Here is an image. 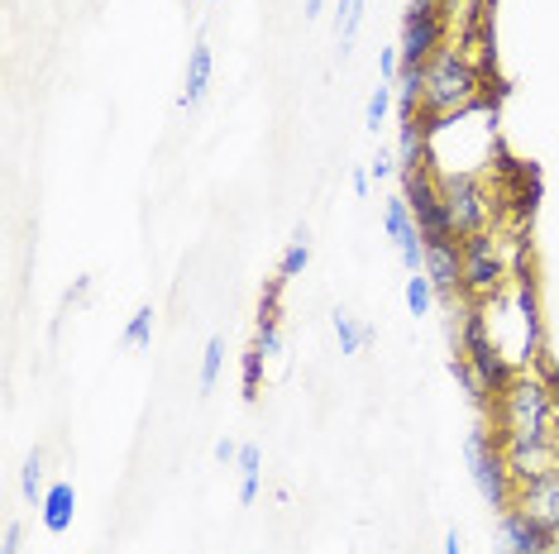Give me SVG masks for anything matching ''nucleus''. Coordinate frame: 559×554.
Masks as SVG:
<instances>
[{
	"label": "nucleus",
	"instance_id": "nucleus-20",
	"mask_svg": "<svg viewBox=\"0 0 559 554\" xmlns=\"http://www.w3.org/2000/svg\"><path fill=\"white\" fill-rule=\"evenodd\" d=\"M359 24H364V0H340V10H335V44H340V53H349Z\"/></svg>",
	"mask_w": 559,
	"mask_h": 554
},
{
	"label": "nucleus",
	"instance_id": "nucleus-2",
	"mask_svg": "<svg viewBox=\"0 0 559 554\" xmlns=\"http://www.w3.org/2000/svg\"><path fill=\"white\" fill-rule=\"evenodd\" d=\"M478 68L468 62L460 48H440L436 58L426 62V92H421V116L426 120H444L460 116L478 100Z\"/></svg>",
	"mask_w": 559,
	"mask_h": 554
},
{
	"label": "nucleus",
	"instance_id": "nucleus-23",
	"mask_svg": "<svg viewBox=\"0 0 559 554\" xmlns=\"http://www.w3.org/2000/svg\"><path fill=\"white\" fill-rule=\"evenodd\" d=\"M397 106V92H392V82H378L373 86V96H368V106H364V124L368 130H383V120H388V110Z\"/></svg>",
	"mask_w": 559,
	"mask_h": 554
},
{
	"label": "nucleus",
	"instance_id": "nucleus-10",
	"mask_svg": "<svg viewBox=\"0 0 559 554\" xmlns=\"http://www.w3.org/2000/svg\"><path fill=\"white\" fill-rule=\"evenodd\" d=\"M421 273L430 277V287H436V301H460V282H464V263H460V239H450V244H426V263Z\"/></svg>",
	"mask_w": 559,
	"mask_h": 554
},
{
	"label": "nucleus",
	"instance_id": "nucleus-33",
	"mask_svg": "<svg viewBox=\"0 0 559 554\" xmlns=\"http://www.w3.org/2000/svg\"><path fill=\"white\" fill-rule=\"evenodd\" d=\"M545 554H559V531L550 535V550H545Z\"/></svg>",
	"mask_w": 559,
	"mask_h": 554
},
{
	"label": "nucleus",
	"instance_id": "nucleus-9",
	"mask_svg": "<svg viewBox=\"0 0 559 554\" xmlns=\"http://www.w3.org/2000/svg\"><path fill=\"white\" fill-rule=\"evenodd\" d=\"M383 230H388L392 244H397L406 273H421V263H426V239H421V225H416V216H412V206H406L402 192L388 196V206H383Z\"/></svg>",
	"mask_w": 559,
	"mask_h": 554
},
{
	"label": "nucleus",
	"instance_id": "nucleus-18",
	"mask_svg": "<svg viewBox=\"0 0 559 554\" xmlns=\"http://www.w3.org/2000/svg\"><path fill=\"white\" fill-rule=\"evenodd\" d=\"M235 469H239V502L249 507V502L259 497V478H263V455H259V445H245V449H239V463H235Z\"/></svg>",
	"mask_w": 559,
	"mask_h": 554
},
{
	"label": "nucleus",
	"instance_id": "nucleus-15",
	"mask_svg": "<svg viewBox=\"0 0 559 554\" xmlns=\"http://www.w3.org/2000/svg\"><path fill=\"white\" fill-rule=\"evenodd\" d=\"M392 92H397V116H416L421 110V92H426V68H402Z\"/></svg>",
	"mask_w": 559,
	"mask_h": 554
},
{
	"label": "nucleus",
	"instance_id": "nucleus-27",
	"mask_svg": "<svg viewBox=\"0 0 559 554\" xmlns=\"http://www.w3.org/2000/svg\"><path fill=\"white\" fill-rule=\"evenodd\" d=\"M368 172H373L378 182H388V178H397V158H388V154H378L373 162H368Z\"/></svg>",
	"mask_w": 559,
	"mask_h": 554
},
{
	"label": "nucleus",
	"instance_id": "nucleus-17",
	"mask_svg": "<svg viewBox=\"0 0 559 554\" xmlns=\"http://www.w3.org/2000/svg\"><path fill=\"white\" fill-rule=\"evenodd\" d=\"M330 325H335V339H340V354H359V349L373 339V325H359L349 316V311H335L330 316Z\"/></svg>",
	"mask_w": 559,
	"mask_h": 554
},
{
	"label": "nucleus",
	"instance_id": "nucleus-21",
	"mask_svg": "<svg viewBox=\"0 0 559 554\" xmlns=\"http://www.w3.org/2000/svg\"><path fill=\"white\" fill-rule=\"evenodd\" d=\"M402 297H406V311H412L416 321L430 316V306H436V287H430V277H426V273H412V277H406Z\"/></svg>",
	"mask_w": 559,
	"mask_h": 554
},
{
	"label": "nucleus",
	"instance_id": "nucleus-30",
	"mask_svg": "<svg viewBox=\"0 0 559 554\" xmlns=\"http://www.w3.org/2000/svg\"><path fill=\"white\" fill-rule=\"evenodd\" d=\"M354 196H368V186H373V172H368V162H359V168H354Z\"/></svg>",
	"mask_w": 559,
	"mask_h": 554
},
{
	"label": "nucleus",
	"instance_id": "nucleus-26",
	"mask_svg": "<svg viewBox=\"0 0 559 554\" xmlns=\"http://www.w3.org/2000/svg\"><path fill=\"white\" fill-rule=\"evenodd\" d=\"M378 72H383V82H397V72H402V53H397V48H383V53H378Z\"/></svg>",
	"mask_w": 559,
	"mask_h": 554
},
{
	"label": "nucleus",
	"instance_id": "nucleus-16",
	"mask_svg": "<svg viewBox=\"0 0 559 554\" xmlns=\"http://www.w3.org/2000/svg\"><path fill=\"white\" fill-rule=\"evenodd\" d=\"M307 263H311V230H307V225H301V230L292 234V244L283 249V263H277V277H283V282H292V277H301V273H307Z\"/></svg>",
	"mask_w": 559,
	"mask_h": 554
},
{
	"label": "nucleus",
	"instance_id": "nucleus-25",
	"mask_svg": "<svg viewBox=\"0 0 559 554\" xmlns=\"http://www.w3.org/2000/svg\"><path fill=\"white\" fill-rule=\"evenodd\" d=\"M221 363H225V335H211L206 339V349H201V393H211L215 387V377H221Z\"/></svg>",
	"mask_w": 559,
	"mask_h": 554
},
{
	"label": "nucleus",
	"instance_id": "nucleus-19",
	"mask_svg": "<svg viewBox=\"0 0 559 554\" xmlns=\"http://www.w3.org/2000/svg\"><path fill=\"white\" fill-rule=\"evenodd\" d=\"M20 493H24V502H29V507H44L48 483H44V455H39V449L24 459V469H20Z\"/></svg>",
	"mask_w": 559,
	"mask_h": 554
},
{
	"label": "nucleus",
	"instance_id": "nucleus-5",
	"mask_svg": "<svg viewBox=\"0 0 559 554\" xmlns=\"http://www.w3.org/2000/svg\"><path fill=\"white\" fill-rule=\"evenodd\" d=\"M397 182H402V196H406V206H412L416 225H421L426 244H450V239H460L454 234V220H450V206H444V186L426 162L412 172H397Z\"/></svg>",
	"mask_w": 559,
	"mask_h": 554
},
{
	"label": "nucleus",
	"instance_id": "nucleus-8",
	"mask_svg": "<svg viewBox=\"0 0 559 554\" xmlns=\"http://www.w3.org/2000/svg\"><path fill=\"white\" fill-rule=\"evenodd\" d=\"M545 550H550V531H545L536 516H526L521 507L498 516V526H492V554H545Z\"/></svg>",
	"mask_w": 559,
	"mask_h": 554
},
{
	"label": "nucleus",
	"instance_id": "nucleus-31",
	"mask_svg": "<svg viewBox=\"0 0 559 554\" xmlns=\"http://www.w3.org/2000/svg\"><path fill=\"white\" fill-rule=\"evenodd\" d=\"M444 554H464V540H460V531H444Z\"/></svg>",
	"mask_w": 559,
	"mask_h": 554
},
{
	"label": "nucleus",
	"instance_id": "nucleus-11",
	"mask_svg": "<svg viewBox=\"0 0 559 554\" xmlns=\"http://www.w3.org/2000/svg\"><path fill=\"white\" fill-rule=\"evenodd\" d=\"M516 507L526 516H536L545 531H559V469L545 478H531V483H516Z\"/></svg>",
	"mask_w": 559,
	"mask_h": 554
},
{
	"label": "nucleus",
	"instance_id": "nucleus-4",
	"mask_svg": "<svg viewBox=\"0 0 559 554\" xmlns=\"http://www.w3.org/2000/svg\"><path fill=\"white\" fill-rule=\"evenodd\" d=\"M460 263H464V282L460 297L468 301H492L507 287V258H502V239L492 230L464 234L460 239Z\"/></svg>",
	"mask_w": 559,
	"mask_h": 554
},
{
	"label": "nucleus",
	"instance_id": "nucleus-12",
	"mask_svg": "<svg viewBox=\"0 0 559 554\" xmlns=\"http://www.w3.org/2000/svg\"><path fill=\"white\" fill-rule=\"evenodd\" d=\"M502 455H507V469H512L516 483H531V478H545L559 469L555 439L550 445H502Z\"/></svg>",
	"mask_w": 559,
	"mask_h": 554
},
{
	"label": "nucleus",
	"instance_id": "nucleus-3",
	"mask_svg": "<svg viewBox=\"0 0 559 554\" xmlns=\"http://www.w3.org/2000/svg\"><path fill=\"white\" fill-rule=\"evenodd\" d=\"M464 463H468V478H474L478 497L488 502L492 516L512 511L516 507V478L507 469V455H502V439L488 431V425H474L464 439Z\"/></svg>",
	"mask_w": 559,
	"mask_h": 554
},
{
	"label": "nucleus",
	"instance_id": "nucleus-28",
	"mask_svg": "<svg viewBox=\"0 0 559 554\" xmlns=\"http://www.w3.org/2000/svg\"><path fill=\"white\" fill-rule=\"evenodd\" d=\"M20 540H24L20 521H5V535H0V554H20Z\"/></svg>",
	"mask_w": 559,
	"mask_h": 554
},
{
	"label": "nucleus",
	"instance_id": "nucleus-22",
	"mask_svg": "<svg viewBox=\"0 0 559 554\" xmlns=\"http://www.w3.org/2000/svg\"><path fill=\"white\" fill-rule=\"evenodd\" d=\"M263 363H269V354H263L259 345H249V349H245V359H239V383H245V401H259Z\"/></svg>",
	"mask_w": 559,
	"mask_h": 554
},
{
	"label": "nucleus",
	"instance_id": "nucleus-1",
	"mask_svg": "<svg viewBox=\"0 0 559 554\" xmlns=\"http://www.w3.org/2000/svg\"><path fill=\"white\" fill-rule=\"evenodd\" d=\"M492 421H498L502 445H550L559 421V397L540 373H516L512 383L492 397Z\"/></svg>",
	"mask_w": 559,
	"mask_h": 554
},
{
	"label": "nucleus",
	"instance_id": "nucleus-6",
	"mask_svg": "<svg viewBox=\"0 0 559 554\" xmlns=\"http://www.w3.org/2000/svg\"><path fill=\"white\" fill-rule=\"evenodd\" d=\"M444 15H450V0H412L402 15V68H426L430 58L444 48Z\"/></svg>",
	"mask_w": 559,
	"mask_h": 554
},
{
	"label": "nucleus",
	"instance_id": "nucleus-29",
	"mask_svg": "<svg viewBox=\"0 0 559 554\" xmlns=\"http://www.w3.org/2000/svg\"><path fill=\"white\" fill-rule=\"evenodd\" d=\"M239 449H245V445H235V439H215V459H221L225 469H230V463H239Z\"/></svg>",
	"mask_w": 559,
	"mask_h": 554
},
{
	"label": "nucleus",
	"instance_id": "nucleus-7",
	"mask_svg": "<svg viewBox=\"0 0 559 554\" xmlns=\"http://www.w3.org/2000/svg\"><path fill=\"white\" fill-rule=\"evenodd\" d=\"M444 186V206H450V220H454V234H478L492 225V192L488 182L464 172V178H440Z\"/></svg>",
	"mask_w": 559,
	"mask_h": 554
},
{
	"label": "nucleus",
	"instance_id": "nucleus-24",
	"mask_svg": "<svg viewBox=\"0 0 559 554\" xmlns=\"http://www.w3.org/2000/svg\"><path fill=\"white\" fill-rule=\"evenodd\" d=\"M148 339H154V306H139L134 316L124 321L120 345H124V349H148Z\"/></svg>",
	"mask_w": 559,
	"mask_h": 554
},
{
	"label": "nucleus",
	"instance_id": "nucleus-13",
	"mask_svg": "<svg viewBox=\"0 0 559 554\" xmlns=\"http://www.w3.org/2000/svg\"><path fill=\"white\" fill-rule=\"evenodd\" d=\"M72 516H78V487L68 483V478H58V483H48V497L39 507V521L48 535H68L72 531Z\"/></svg>",
	"mask_w": 559,
	"mask_h": 554
},
{
	"label": "nucleus",
	"instance_id": "nucleus-32",
	"mask_svg": "<svg viewBox=\"0 0 559 554\" xmlns=\"http://www.w3.org/2000/svg\"><path fill=\"white\" fill-rule=\"evenodd\" d=\"M321 10H325V0H301V15H307V20H316Z\"/></svg>",
	"mask_w": 559,
	"mask_h": 554
},
{
	"label": "nucleus",
	"instance_id": "nucleus-14",
	"mask_svg": "<svg viewBox=\"0 0 559 554\" xmlns=\"http://www.w3.org/2000/svg\"><path fill=\"white\" fill-rule=\"evenodd\" d=\"M211 72H215V58H211V44H197L192 58H187V82H182V110H197L211 92Z\"/></svg>",
	"mask_w": 559,
	"mask_h": 554
}]
</instances>
